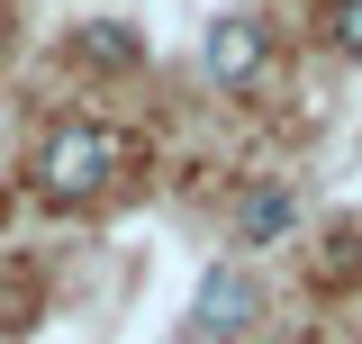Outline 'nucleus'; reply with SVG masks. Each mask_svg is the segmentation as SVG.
Segmentation results:
<instances>
[{
  "label": "nucleus",
  "mask_w": 362,
  "mask_h": 344,
  "mask_svg": "<svg viewBox=\"0 0 362 344\" xmlns=\"http://www.w3.org/2000/svg\"><path fill=\"white\" fill-rule=\"evenodd\" d=\"M73 64H90V73H127V64H145V28H127V18H90V28H73Z\"/></svg>",
  "instance_id": "20e7f679"
},
{
  "label": "nucleus",
  "mask_w": 362,
  "mask_h": 344,
  "mask_svg": "<svg viewBox=\"0 0 362 344\" xmlns=\"http://www.w3.org/2000/svg\"><path fill=\"white\" fill-rule=\"evenodd\" d=\"M263 55H272V28H263V18H245V9H235V18H218V28H209V45H199L209 82H226V91L254 82V73H263Z\"/></svg>",
  "instance_id": "f03ea898"
},
{
  "label": "nucleus",
  "mask_w": 362,
  "mask_h": 344,
  "mask_svg": "<svg viewBox=\"0 0 362 344\" xmlns=\"http://www.w3.org/2000/svg\"><path fill=\"white\" fill-rule=\"evenodd\" d=\"M235 236H245V245H272V236H290V190H281V181L245 190V209H235Z\"/></svg>",
  "instance_id": "39448f33"
},
{
  "label": "nucleus",
  "mask_w": 362,
  "mask_h": 344,
  "mask_svg": "<svg viewBox=\"0 0 362 344\" xmlns=\"http://www.w3.org/2000/svg\"><path fill=\"white\" fill-rule=\"evenodd\" d=\"M118 164H127V136H118V127L64 118V127L37 145V190H45V200H100Z\"/></svg>",
  "instance_id": "f257e3e1"
},
{
  "label": "nucleus",
  "mask_w": 362,
  "mask_h": 344,
  "mask_svg": "<svg viewBox=\"0 0 362 344\" xmlns=\"http://www.w3.org/2000/svg\"><path fill=\"white\" fill-rule=\"evenodd\" d=\"M245 326H254V281H245V263H218V272L199 281V336L235 344Z\"/></svg>",
  "instance_id": "7ed1b4c3"
},
{
  "label": "nucleus",
  "mask_w": 362,
  "mask_h": 344,
  "mask_svg": "<svg viewBox=\"0 0 362 344\" xmlns=\"http://www.w3.org/2000/svg\"><path fill=\"white\" fill-rule=\"evenodd\" d=\"M326 37H335V55L362 64V0H326Z\"/></svg>",
  "instance_id": "423d86ee"
}]
</instances>
